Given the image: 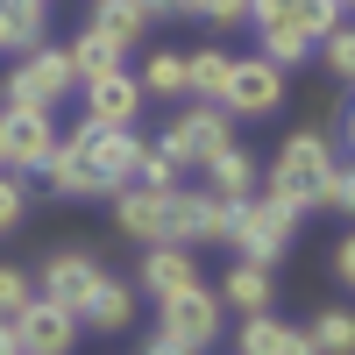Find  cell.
I'll use <instances>...</instances> for the list:
<instances>
[{"label":"cell","instance_id":"obj_1","mask_svg":"<svg viewBox=\"0 0 355 355\" xmlns=\"http://www.w3.org/2000/svg\"><path fill=\"white\" fill-rule=\"evenodd\" d=\"M334 164H341L334 142H327V135H313V128H299V135H291L284 150L270 157V171H263V192L284 199L291 214H313V206H320V178H327Z\"/></svg>","mask_w":355,"mask_h":355},{"label":"cell","instance_id":"obj_2","mask_svg":"<svg viewBox=\"0 0 355 355\" xmlns=\"http://www.w3.org/2000/svg\"><path fill=\"white\" fill-rule=\"evenodd\" d=\"M78 171H85V199H114L121 185H135L142 164V135L135 128H85L78 121Z\"/></svg>","mask_w":355,"mask_h":355},{"label":"cell","instance_id":"obj_3","mask_svg":"<svg viewBox=\"0 0 355 355\" xmlns=\"http://www.w3.org/2000/svg\"><path fill=\"white\" fill-rule=\"evenodd\" d=\"M71 93H78V71H71L64 43H36V50H21L15 71H8V85H0V100H15V107H43V114H57Z\"/></svg>","mask_w":355,"mask_h":355},{"label":"cell","instance_id":"obj_4","mask_svg":"<svg viewBox=\"0 0 355 355\" xmlns=\"http://www.w3.org/2000/svg\"><path fill=\"white\" fill-rule=\"evenodd\" d=\"M291 234H299V214H291L284 199H270V192H249L242 206H234V227H227V242H234V256L242 263H270L291 249Z\"/></svg>","mask_w":355,"mask_h":355},{"label":"cell","instance_id":"obj_5","mask_svg":"<svg viewBox=\"0 0 355 355\" xmlns=\"http://www.w3.org/2000/svg\"><path fill=\"white\" fill-rule=\"evenodd\" d=\"M227 142H234V114L220 100H178L171 135H164V150L178 157V171H206Z\"/></svg>","mask_w":355,"mask_h":355},{"label":"cell","instance_id":"obj_6","mask_svg":"<svg viewBox=\"0 0 355 355\" xmlns=\"http://www.w3.org/2000/svg\"><path fill=\"white\" fill-rule=\"evenodd\" d=\"M157 334H171L178 348H192V355H206L220 341V299H214V284H185V291H171V299H157Z\"/></svg>","mask_w":355,"mask_h":355},{"label":"cell","instance_id":"obj_7","mask_svg":"<svg viewBox=\"0 0 355 355\" xmlns=\"http://www.w3.org/2000/svg\"><path fill=\"white\" fill-rule=\"evenodd\" d=\"M220 107L234 121H263V114L284 107V71L270 57H234L227 64V85H220Z\"/></svg>","mask_w":355,"mask_h":355},{"label":"cell","instance_id":"obj_8","mask_svg":"<svg viewBox=\"0 0 355 355\" xmlns=\"http://www.w3.org/2000/svg\"><path fill=\"white\" fill-rule=\"evenodd\" d=\"M50 142H57V121L43 107H0V171H43V157H50Z\"/></svg>","mask_w":355,"mask_h":355},{"label":"cell","instance_id":"obj_9","mask_svg":"<svg viewBox=\"0 0 355 355\" xmlns=\"http://www.w3.org/2000/svg\"><path fill=\"white\" fill-rule=\"evenodd\" d=\"M234 206L242 199H220V192H178L171 185V242L178 249H206V242H227V227H234Z\"/></svg>","mask_w":355,"mask_h":355},{"label":"cell","instance_id":"obj_10","mask_svg":"<svg viewBox=\"0 0 355 355\" xmlns=\"http://www.w3.org/2000/svg\"><path fill=\"white\" fill-rule=\"evenodd\" d=\"M107 270H100V256H85V249H57L43 270H36V299H50V306H64L71 320H78V306L93 299V284H100Z\"/></svg>","mask_w":355,"mask_h":355},{"label":"cell","instance_id":"obj_11","mask_svg":"<svg viewBox=\"0 0 355 355\" xmlns=\"http://www.w3.org/2000/svg\"><path fill=\"white\" fill-rule=\"evenodd\" d=\"M8 327H15V348L21 355H71L78 348V320L64 306H50V299H28Z\"/></svg>","mask_w":355,"mask_h":355},{"label":"cell","instance_id":"obj_12","mask_svg":"<svg viewBox=\"0 0 355 355\" xmlns=\"http://www.w3.org/2000/svg\"><path fill=\"white\" fill-rule=\"evenodd\" d=\"M135 114H142V85L128 64L85 78V128H135Z\"/></svg>","mask_w":355,"mask_h":355},{"label":"cell","instance_id":"obj_13","mask_svg":"<svg viewBox=\"0 0 355 355\" xmlns=\"http://www.w3.org/2000/svg\"><path fill=\"white\" fill-rule=\"evenodd\" d=\"M114 227H121L128 242H142V249L171 242V192H142V185H121V192H114Z\"/></svg>","mask_w":355,"mask_h":355},{"label":"cell","instance_id":"obj_14","mask_svg":"<svg viewBox=\"0 0 355 355\" xmlns=\"http://www.w3.org/2000/svg\"><path fill=\"white\" fill-rule=\"evenodd\" d=\"M341 15H348L341 0H249V21L256 28H299L306 43H320Z\"/></svg>","mask_w":355,"mask_h":355},{"label":"cell","instance_id":"obj_15","mask_svg":"<svg viewBox=\"0 0 355 355\" xmlns=\"http://www.w3.org/2000/svg\"><path fill=\"white\" fill-rule=\"evenodd\" d=\"M234 348L242 355H320L306 327H291L277 313H242V327H234Z\"/></svg>","mask_w":355,"mask_h":355},{"label":"cell","instance_id":"obj_16","mask_svg":"<svg viewBox=\"0 0 355 355\" xmlns=\"http://www.w3.org/2000/svg\"><path fill=\"white\" fill-rule=\"evenodd\" d=\"M135 284L150 291V299H171V291L199 284V263H192V249H178V242H157V249H142V270H135Z\"/></svg>","mask_w":355,"mask_h":355},{"label":"cell","instance_id":"obj_17","mask_svg":"<svg viewBox=\"0 0 355 355\" xmlns=\"http://www.w3.org/2000/svg\"><path fill=\"white\" fill-rule=\"evenodd\" d=\"M128 320H135V284L107 270V277L93 284V299L78 306V327H93V334H121Z\"/></svg>","mask_w":355,"mask_h":355},{"label":"cell","instance_id":"obj_18","mask_svg":"<svg viewBox=\"0 0 355 355\" xmlns=\"http://www.w3.org/2000/svg\"><path fill=\"white\" fill-rule=\"evenodd\" d=\"M270 270H263V263H242L234 256V270L214 284V299H220V313H270Z\"/></svg>","mask_w":355,"mask_h":355},{"label":"cell","instance_id":"obj_19","mask_svg":"<svg viewBox=\"0 0 355 355\" xmlns=\"http://www.w3.org/2000/svg\"><path fill=\"white\" fill-rule=\"evenodd\" d=\"M206 192H220V199H249L263 192V178H256V157L242 150V142H227V150L206 164Z\"/></svg>","mask_w":355,"mask_h":355},{"label":"cell","instance_id":"obj_20","mask_svg":"<svg viewBox=\"0 0 355 355\" xmlns=\"http://www.w3.org/2000/svg\"><path fill=\"white\" fill-rule=\"evenodd\" d=\"M43 0H0V57H21L43 43Z\"/></svg>","mask_w":355,"mask_h":355},{"label":"cell","instance_id":"obj_21","mask_svg":"<svg viewBox=\"0 0 355 355\" xmlns=\"http://www.w3.org/2000/svg\"><path fill=\"white\" fill-rule=\"evenodd\" d=\"M64 57H71V71H78V85H85V78H100V71H121V57H128V50L114 43V36H100L93 21H85L78 36L64 43Z\"/></svg>","mask_w":355,"mask_h":355},{"label":"cell","instance_id":"obj_22","mask_svg":"<svg viewBox=\"0 0 355 355\" xmlns=\"http://www.w3.org/2000/svg\"><path fill=\"white\" fill-rule=\"evenodd\" d=\"M100 28V36H114L121 50H135L142 36H150V15H142V0H93V15H85Z\"/></svg>","mask_w":355,"mask_h":355},{"label":"cell","instance_id":"obj_23","mask_svg":"<svg viewBox=\"0 0 355 355\" xmlns=\"http://www.w3.org/2000/svg\"><path fill=\"white\" fill-rule=\"evenodd\" d=\"M227 64H234V50H220V43H206V50H185V100H220V85H227Z\"/></svg>","mask_w":355,"mask_h":355},{"label":"cell","instance_id":"obj_24","mask_svg":"<svg viewBox=\"0 0 355 355\" xmlns=\"http://www.w3.org/2000/svg\"><path fill=\"white\" fill-rule=\"evenodd\" d=\"M142 100H185V50H150V57H142Z\"/></svg>","mask_w":355,"mask_h":355},{"label":"cell","instance_id":"obj_25","mask_svg":"<svg viewBox=\"0 0 355 355\" xmlns=\"http://www.w3.org/2000/svg\"><path fill=\"white\" fill-rule=\"evenodd\" d=\"M43 178H50V192H57V199H85V171H78V142H71V135H57V142H50Z\"/></svg>","mask_w":355,"mask_h":355},{"label":"cell","instance_id":"obj_26","mask_svg":"<svg viewBox=\"0 0 355 355\" xmlns=\"http://www.w3.org/2000/svg\"><path fill=\"white\" fill-rule=\"evenodd\" d=\"M256 36H263V50H256V57H270L277 71H291V64H313V43L299 36V28H256Z\"/></svg>","mask_w":355,"mask_h":355},{"label":"cell","instance_id":"obj_27","mask_svg":"<svg viewBox=\"0 0 355 355\" xmlns=\"http://www.w3.org/2000/svg\"><path fill=\"white\" fill-rule=\"evenodd\" d=\"M306 334H313V348H320V355H355V320H348L341 306H334V313H320Z\"/></svg>","mask_w":355,"mask_h":355},{"label":"cell","instance_id":"obj_28","mask_svg":"<svg viewBox=\"0 0 355 355\" xmlns=\"http://www.w3.org/2000/svg\"><path fill=\"white\" fill-rule=\"evenodd\" d=\"M135 185H142V192H171V185H178V157L164 150V142H142V164H135Z\"/></svg>","mask_w":355,"mask_h":355},{"label":"cell","instance_id":"obj_29","mask_svg":"<svg viewBox=\"0 0 355 355\" xmlns=\"http://www.w3.org/2000/svg\"><path fill=\"white\" fill-rule=\"evenodd\" d=\"M313 50H320V64H327L334 78H348V71H355V36H348V21H334L327 36L313 43Z\"/></svg>","mask_w":355,"mask_h":355},{"label":"cell","instance_id":"obj_30","mask_svg":"<svg viewBox=\"0 0 355 355\" xmlns=\"http://www.w3.org/2000/svg\"><path fill=\"white\" fill-rule=\"evenodd\" d=\"M28 299H36V284H28V270L21 263H0V320H15Z\"/></svg>","mask_w":355,"mask_h":355},{"label":"cell","instance_id":"obj_31","mask_svg":"<svg viewBox=\"0 0 355 355\" xmlns=\"http://www.w3.org/2000/svg\"><path fill=\"white\" fill-rule=\"evenodd\" d=\"M185 15H199L206 28H234V21H249V0H178Z\"/></svg>","mask_w":355,"mask_h":355},{"label":"cell","instance_id":"obj_32","mask_svg":"<svg viewBox=\"0 0 355 355\" xmlns=\"http://www.w3.org/2000/svg\"><path fill=\"white\" fill-rule=\"evenodd\" d=\"M21 220H28V185L15 171H0V234H15Z\"/></svg>","mask_w":355,"mask_h":355},{"label":"cell","instance_id":"obj_33","mask_svg":"<svg viewBox=\"0 0 355 355\" xmlns=\"http://www.w3.org/2000/svg\"><path fill=\"white\" fill-rule=\"evenodd\" d=\"M320 206H327V214H348L355 206V171L348 164H334L327 178H320Z\"/></svg>","mask_w":355,"mask_h":355},{"label":"cell","instance_id":"obj_34","mask_svg":"<svg viewBox=\"0 0 355 355\" xmlns=\"http://www.w3.org/2000/svg\"><path fill=\"white\" fill-rule=\"evenodd\" d=\"M327 270H334V284H348V277H355V242H334V256H327Z\"/></svg>","mask_w":355,"mask_h":355},{"label":"cell","instance_id":"obj_35","mask_svg":"<svg viewBox=\"0 0 355 355\" xmlns=\"http://www.w3.org/2000/svg\"><path fill=\"white\" fill-rule=\"evenodd\" d=\"M142 355H192V348H178L171 334H150V341H142Z\"/></svg>","mask_w":355,"mask_h":355},{"label":"cell","instance_id":"obj_36","mask_svg":"<svg viewBox=\"0 0 355 355\" xmlns=\"http://www.w3.org/2000/svg\"><path fill=\"white\" fill-rule=\"evenodd\" d=\"M142 15H150V21L157 15H178V0H142Z\"/></svg>","mask_w":355,"mask_h":355},{"label":"cell","instance_id":"obj_37","mask_svg":"<svg viewBox=\"0 0 355 355\" xmlns=\"http://www.w3.org/2000/svg\"><path fill=\"white\" fill-rule=\"evenodd\" d=\"M0 355H21V348H15V327H8V320H0Z\"/></svg>","mask_w":355,"mask_h":355},{"label":"cell","instance_id":"obj_38","mask_svg":"<svg viewBox=\"0 0 355 355\" xmlns=\"http://www.w3.org/2000/svg\"><path fill=\"white\" fill-rule=\"evenodd\" d=\"M0 107H8V100H0Z\"/></svg>","mask_w":355,"mask_h":355},{"label":"cell","instance_id":"obj_39","mask_svg":"<svg viewBox=\"0 0 355 355\" xmlns=\"http://www.w3.org/2000/svg\"><path fill=\"white\" fill-rule=\"evenodd\" d=\"M43 8H50V0H43Z\"/></svg>","mask_w":355,"mask_h":355}]
</instances>
